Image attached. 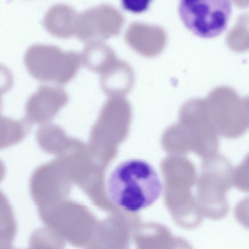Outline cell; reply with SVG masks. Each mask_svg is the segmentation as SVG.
I'll return each mask as SVG.
<instances>
[{
	"label": "cell",
	"instance_id": "obj_1",
	"mask_svg": "<svg viewBox=\"0 0 249 249\" xmlns=\"http://www.w3.org/2000/svg\"><path fill=\"white\" fill-rule=\"evenodd\" d=\"M107 185L112 202L130 213L137 212L152 204L162 191L155 169L139 159L120 163L110 173Z\"/></svg>",
	"mask_w": 249,
	"mask_h": 249
},
{
	"label": "cell",
	"instance_id": "obj_2",
	"mask_svg": "<svg viewBox=\"0 0 249 249\" xmlns=\"http://www.w3.org/2000/svg\"><path fill=\"white\" fill-rule=\"evenodd\" d=\"M28 72L40 81L64 84L75 75L81 62L80 54L63 51L58 47L34 44L28 47L24 56Z\"/></svg>",
	"mask_w": 249,
	"mask_h": 249
},
{
	"label": "cell",
	"instance_id": "obj_3",
	"mask_svg": "<svg viewBox=\"0 0 249 249\" xmlns=\"http://www.w3.org/2000/svg\"><path fill=\"white\" fill-rule=\"evenodd\" d=\"M178 13L185 25L203 37H212L226 29L231 13V4L227 0H182Z\"/></svg>",
	"mask_w": 249,
	"mask_h": 249
},
{
	"label": "cell",
	"instance_id": "obj_4",
	"mask_svg": "<svg viewBox=\"0 0 249 249\" xmlns=\"http://www.w3.org/2000/svg\"><path fill=\"white\" fill-rule=\"evenodd\" d=\"M124 22L122 14L108 4H100L78 15L75 35L88 42L117 35Z\"/></svg>",
	"mask_w": 249,
	"mask_h": 249
},
{
	"label": "cell",
	"instance_id": "obj_5",
	"mask_svg": "<svg viewBox=\"0 0 249 249\" xmlns=\"http://www.w3.org/2000/svg\"><path fill=\"white\" fill-rule=\"evenodd\" d=\"M66 98L67 93L63 89L49 85H40L26 102L24 118L32 124L41 123Z\"/></svg>",
	"mask_w": 249,
	"mask_h": 249
},
{
	"label": "cell",
	"instance_id": "obj_6",
	"mask_svg": "<svg viewBox=\"0 0 249 249\" xmlns=\"http://www.w3.org/2000/svg\"><path fill=\"white\" fill-rule=\"evenodd\" d=\"M78 14L69 5L56 4L45 13L43 24L50 34L59 37L67 38L75 35Z\"/></svg>",
	"mask_w": 249,
	"mask_h": 249
},
{
	"label": "cell",
	"instance_id": "obj_7",
	"mask_svg": "<svg viewBox=\"0 0 249 249\" xmlns=\"http://www.w3.org/2000/svg\"><path fill=\"white\" fill-rule=\"evenodd\" d=\"M134 81L132 69L126 62L117 60L101 74L102 89L108 95L119 96L128 92Z\"/></svg>",
	"mask_w": 249,
	"mask_h": 249
},
{
	"label": "cell",
	"instance_id": "obj_8",
	"mask_svg": "<svg viewBox=\"0 0 249 249\" xmlns=\"http://www.w3.org/2000/svg\"><path fill=\"white\" fill-rule=\"evenodd\" d=\"M80 56L81 62L87 68L101 74L117 61L112 49L101 41L88 42Z\"/></svg>",
	"mask_w": 249,
	"mask_h": 249
},
{
	"label": "cell",
	"instance_id": "obj_9",
	"mask_svg": "<svg viewBox=\"0 0 249 249\" xmlns=\"http://www.w3.org/2000/svg\"><path fill=\"white\" fill-rule=\"evenodd\" d=\"M32 126L25 118L15 120L0 115V150L21 142L30 133Z\"/></svg>",
	"mask_w": 249,
	"mask_h": 249
},
{
	"label": "cell",
	"instance_id": "obj_10",
	"mask_svg": "<svg viewBox=\"0 0 249 249\" xmlns=\"http://www.w3.org/2000/svg\"><path fill=\"white\" fill-rule=\"evenodd\" d=\"M17 230L12 207L7 196L0 190V249L12 246Z\"/></svg>",
	"mask_w": 249,
	"mask_h": 249
},
{
	"label": "cell",
	"instance_id": "obj_11",
	"mask_svg": "<svg viewBox=\"0 0 249 249\" xmlns=\"http://www.w3.org/2000/svg\"><path fill=\"white\" fill-rule=\"evenodd\" d=\"M26 249H52L47 231L42 229L33 231L29 239V248Z\"/></svg>",
	"mask_w": 249,
	"mask_h": 249
},
{
	"label": "cell",
	"instance_id": "obj_12",
	"mask_svg": "<svg viewBox=\"0 0 249 249\" xmlns=\"http://www.w3.org/2000/svg\"><path fill=\"white\" fill-rule=\"evenodd\" d=\"M14 77L10 70L0 63V95L8 92L12 87Z\"/></svg>",
	"mask_w": 249,
	"mask_h": 249
},
{
	"label": "cell",
	"instance_id": "obj_13",
	"mask_svg": "<svg viewBox=\"0 0 249 249\" xmlns=\"http://www.w3.org/2000/svg\"><path fill=\"white\" fill-rule=\"evenodd\" d=\"M147 1L125 0L124 6L126 9L133 11H141L145 9L148 4Z\"/></svg>",
	"mask_w": 249,
	"mask_h": 249
},
{
	"label": "cell",
	"instance_id": "obj_14",
	"mask_svg": "<svg viewBox=\"0 0 249 249\" xmlns=\"http://www.w3.org/2000/svg\"><path fill=\"white\" fill-rule=\"evenodd\" d=\"M6 174V167L2 160L0 159V183L3 179Z\"/></svg>",
	"mask_w": 249,
	"mask_h": 249
},
{
	"label": "cell",
	"instance_id": "obj_15",
	"mask_svg": "<svg viewBox=\"0 0 249 249\" xmlns=\"http://www.w3.org/2000/svg\"><path fill=\"white\" fill-rule=\"evenodd\" d=\"M2 105H3L2 101L0 96V113L1 112L2 109Z\"/></svg>",
	"mask_w": 249,
	"mask_h": 249
}]
</instances>
